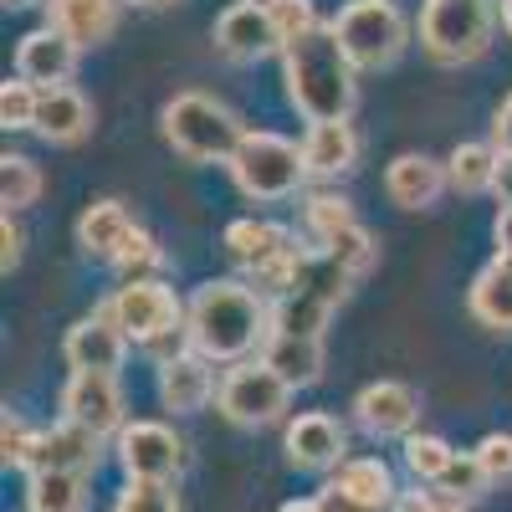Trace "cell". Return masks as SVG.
Segmentation results:
<instances>
[{
    "label": "cell",
    "mask_w": 512,
    "mask_h": 512,
    "mask_svg": "<svg viewBox=\"0 0 512 512\" xmlns=\"http://www.w3.org/2000/svg\"><path fill=\"white\" fill-rule=\"evenodd\" d=\"M185 328L200 359H246L256 344L272 338V308L262 303V292L246 282H205L195 287L190 308H185Z\"/></svg>",
    "instance_id": "cell-1"
},
{
    "label": "cell",
    "mask_w": 512,
    "mask_h": 512,
    "mask_svg": "<svg viewBox=\"0 0 512 512\" xmlns=\"http://www.w3.org/2000/svg\"><path fill=\"white\" fill-rule=\"evenodd\" d=\"M282 77H287V98L308 123H338L354 113L359 82H354V62L338 47L333 26H318L313 36L282 47Z\"/></svg>",
    "instance_id": "cell-2"
},
{
    "label": "cell",
    "mask_w": 512,
    "mask_h": 512,
    "mask_svg": "<svg viewBox=\"0 0 512 512\" xmlns=\"http://www.w3.org/2000/svg\"><path fill=\"white\" fill-rule=\"evenodd\" d=\"M164 139L190 164H231L246 128L241 118L210 93H175L164 103Z\"/></svg>",
    "instance_id": "cell-3"
},
{
    "label": "cell",
    "mask_w": 512,
    "mask_h": 512,
    "mask_svg": "<svg viewBox=\"0 0 512 512\" xmlns=\"http://www.w3.org/2000/svg\"><path fill=\"white\" fill-rule=\"evenodd\" d=\"M349 272L333 262L328 251H308L303 256V272H297L292 292H282L272 303V333H287V338H323L333 308L344 303L349 292Z\"/></svg>",
    "instance_id": "cell-4"
},
{
    "label": "cell",
    "mask_w": 512,
    "mask_h": 512,
    "mask_svg": "<svg viewBox=\"0 0 512 512\" xmlns=\"http://www.w3.org/2000/svg\"><path fill=\"white\" fill-rule=\"evenodd\" d=\"M328 26L338 36V47H344V57L354 62V72L395 67L400 52L410 47V26L395 0H349Z\"/></svg>",
    "instance_id": "cell-5"
},
{
    "label": "cell",
    "mask_w": 512,
    "mask_h": 512,
    "mask_svg": "<svg viewBox=\"0 0 512 512\" xmlns=\"http://www.w3.org/2000/svg\"><path fill=\"white\" fill-rule=\"evenodd\" d=\"M492 0H425L420 11V47L436 62H477L492 47V26H497Z\"/></svg>",
    "instance_id": "cell-6"
},
{
    "label": "cell",
    "mask_w": 512,
    "mask_h": 512,
    "mask_svg": "<svg viewBox=\"0 0 512 512\" xmlns=\"http://www.w3.org/2000/svg\"><path fill=\"white\" fill-rule=\"evenodd\" d=\"M231 180L241 185V195L251 200H287L303 190L308 180V159L292 139L267 134V128H246V139L231 159Z\"/></svg>",
    "instance_id": "cell-7"
},
{
    "label": "cell",
    "mask_w": 512,
    "mask_h": 512,
    "mask_svg": "<svg viewBox=\"0 0 512 512\" xmlns=\"http://www.w3.org/2000/svg\"><path fill=\"white\" fill-rule=\"evenodd\" d=\"M287 400H292V384L277 369H267L262 359H256V364H236L221 379V415L231 425H246V431L277 425L287 415Z\"/></svg>",
    "instance_id": "cell-8"
},
{
    "label": "cell",
    "mask_w": 512,
    "mask_h": 512,
    "mask_svg": "<svg viewBox=\"0 0 512 512\" xmlns=\"http://www.w3.org/2000/svg\"><path fill=\"white\" fill-rule=\"evenodd\" d=\"M108 303H113V323H118L128 338H139V344H154V338L185 328L180 297L169 292L159 277H154V282H123Z\"/></svg>",
    "instance_id": "cell-9"
},
{
    "label": "cell",
    "mask_w": 512,
    "mask_h": 512,
    "mask_svg": "<svg viewBox=\"0 0 512 512\" xmlns=\"http://www.w3.org/2000/svg\"><path fill=\"white\" fill-rule=\"evenodd\" d=\"M185 461L180 436L159 420H134L118 431V466L128 472V482H169Z\"/></svg>",
    "instance_id": "cell-10"
},
{
    "label": "cell",
    "mask_w": 512,
    "mask_h": 512,
    "mask_svg": "<svg viewBox=\"0 0 512 512\" xmlns=\"http://www.w3.org/2000/svg\"><path fill=\"white\" fill-rule=\"evenodd\" d=\"M354 420L374 441H395V436L405 441V436H415L420 395L410 390V384H400V379H374V384H364V390L354 395Z\"/></svg>",
    "instance_id": "cell-11"
},
{
    "label": "cell",
    "mask_w": 512,
    "mask_h": 512,
    "mask_svg": "<svg viewBox=\"0 0 512 512\" xmlns=\"http://www.w3.org/2000/svg\"><path fill=\"white\" fill-rule=\"evenodd\" d=\"M77 57L82 47L72 36H62L57 26H36L21 36L16 47V77H26L31 88H72V72H77Z\"/></svg>",
    "instance_id": "cell-12"
},
{
    "label": "cell",
    "mask_w": 512,
    "mask_h": 512,
    "mask_svg": "<svg viewBox=\"0 0 512 512\" xmlns=\"http://www.w3.org/2000/svg\"><path fill=\"white\" fill-rule=\"evenodd\" d=\"M62 420L88 425L93 436L123 431V390L118 374H72L62 390Z\"/></svg>",
    "instance_id": "cell-13"
},
{
    "label": "cell",
    "mask_w": 512,
    "mask_h": 512,
    "mask_svg": "<svg viewBox=\"0 0 512 512\" xmlns=\"http://www.w3.org/2000/svg\"><path fill=\"white\" fill-rule=\"evenodd\" d=\"M216 47L231 62H262V57L282 52V36H277L267 6H256V0H236V6L216 21Z\"/></svg>",
    "instance_id": "cell-14"
},
{
    "label": "cell",
    "mask_w": 512,
    "mask_h": 512,
    "mask_svg": "<svg viewBox=\"0 0 512 512\" xmlns=\"http://www.w3.org/2000/svg\"><path fill=\"white\" fill-rule=\"evenodd\" d=\"M62 354H67L72 374H118L123 359H128V333L113 318L93 313V318H82V323L67 328Z\"/></svg>",
    "instance_id": "cell-15"
},
{
    "label": "cell",
    "mask_w": 512,
    "mask_h": 512,
    "mask_svg": "<svg viewBox=\"0 0 512 512\" xmlns=\"http://www.w3.org/2000/svg\"><path fill=\"white\" fill-rule=\"evenodd\" d=\"M98 451H103V436H93L88 425L77 420H57L52 431H36V446H31V472H72V477H88L98 466Z\"/></svg>",
    "instance_id": "cell-16"
},
{
    "label": "cell",
    "mask_w": 512,
    "mask_h": 512,
    "mask_svg": "<svg viewBox=\"0 0 512 512\" xmlns=\"http://www.w3.org/2000/svg\"><path fill=\"white\" fill-rule=\"evenodd\" d=\"M344 425L328 410H303L297 420H287V461L303 466V472H328V466H344L349 456Z\"/></svg>",
    "instance_id": "cell-17"
},
{
    "label": "cell",
    "mask_w": 512,
    "mask_h": 512,
    "mask_svg": "<svg viewBox=\"0 0 512 512\" xmlns=\"http://www.w3.org/2000/svg\"><path fill=\"white\" fill-rule=\"evenodd\" d=\"M441 190H451V180H446V164L431 154H400L384 169V195L400 210H431Z\"/></svg>",
    "instance_id": "cell-18"
},
{
    "label": "cell",
    "mask_w": 512,
    "mask_h": 512,
    "mask_svg": "<svg viewBox=\"0 0 512 512\" xmlns=\"http://www.w3.org/2000/svg\"><path fill=\"white\" fill-rule=\"evenodd\" d=\"M210 395H216V374H210V359L180 354L175 364L159 369V400H164V410L195 415V410L210 405Z\"/></svg>",
    "instance_id": "cell-19"
},
{
    "label": "cell",
    "mask_w": 512,
    "mask_h": 512,
    "mask_svg": "<svg viewBox=\"0 0 512 512\" xmlns=\"http://www.w3.org/2000/svg\"><path fill=\"white\" fill-rule=\"evenodd\" d=\"M466 308H472L477 323H487L497 333H512V251H497L477 272L472 292H466Z\"/></svg>",
    "instance_id": "cell-20"
},
{
    "label": "cell",
    "mask_w": 512,
    "mask_h": 512,
    "mask_svg": "<svg viewBox=\"0 0 512 512\" xmlns=\"http://www.w3.org/2000/svg\"><path fill=\"white\" fill-rule=\"evenodd\" d=\"M88 128H93V103L77 88H47L41 93L36 134L47 144H77V139H88Z\"/></svg>",
    "instance_id": "cell-21"
},
{
    "label": "cell",
    "mask_w": 512,
    "mask_h": 512,
    "mask_svg": "<svg viewBox=\"0 0 512 512\" xmlns=\"http://www.w3.org/2000/svg\"><path fill=\"white\" fill-rule=\"evenodd\" d=\"M52 6V21L62 36H72L77 47H98L118 31V6L123 0H47Z\"/></svg>",
    "instance_id": "cell-22"
},
{
    "label": "cell",
    "mask_w": 512,
    "mask_h": 512,
    "mask_svg": "<svg viewBox=\"0 0 512 512\" xmlns=\"http://www.w3.org/2000/svg\"><path fill=\"white\" fill-rule=\"evenodd\" d=\"M134 216H128V205L123 200H98L82 210V221H77V246L88 251V256H103V262H113V256L123 251V241L134 236Z\"/></svg>",
    "instance_id": "cell-23"
},
{
    "label": "cell",
    "mask_w": 512,
    "mask_h": 512,
    "mask_svg": "<svg viewBox=\"0 0 512 512\" xmlns=\"http://www.w3.org/2000/svg\"><path fill=\"white\" fill-rule=\"evenodd\" d=\"M292 246V231L277 226V221H256V216H241L226 226V256L236 267L256 272V267H267L272 256H282Z\"/></svg>",
    "instance_id": "cell-24"
},
{
    "label": "cell",
    "mask_w": 512,
    "mask_h": 512,
    "mask_svg": "<svg viewBox=\"0 0 512 512\" xmlns=\"http://www.w3.org/2000/svg\"><path fill=\"white\" fill-rule=\"evenodd\" d=\"M262 364L277 369L292 390H308V384L323 379V338H287V333H272L262 344Z\"/></svg>",
    "instance_id": "cell-25"
},
{
    "label": "cell",
    "mask_w": 512,
    "mask_h": 512,
    "mask_svg": "<svg viewBox=\"0 0 512 512\" xmlns=\"http://www.w3.org/2000/svg\"><path fill=\"white\" fill-rule=\"evenodd\" d=\"M303 159H308V175H344L359 159V134L349 128V118L338 123H313L308 139H303Z\"/></svg>",
    "instance_id": "cell-26"
},
{
    "label": "cell",
    "mask_w": 512,
    "mask_h": 512,
    "mask_svg": "<svg viewBox=\"0 0 512 512\" xmlns=\"http://www.w3.org/2000/svg\"><path fill=\"white\" fill-rule=\"evenodd\" d=\"M333 487H344L354 502H364L369 512H384V507H395V477H390V466H384L379 456H349L344 466L333 472Z\"/></svg>",
    "instance_id": "cell-27"
},
{
    "label": "cell",
    "mask_w": 512,
    "mask_h": 512,
    "mask_svg": "<svg viewBox=\"0 0 512 512\" xmlns=\"http://www.w3.org/2000/svg\"><path fill=\"white\" fill-rule=\"evenodd\" d=\"M497 144H456L446 159V180L456 195H482L497 185Z\"/></svg>",
    "instance_id": "cell-28"
},
{
    "label": "cell",
    "mask_w": 512,
    "mask_h": 512,
    "mask_svg": "<svg viewBox=\"0 0 512 512\" xmlns=\"http://www.w3.org/2000/svg\"><path fill=\"white\" fill-rule=\"evenodd\" d=\"M88 482L72 472H31L26 477V512H82Z\"/></svg>",
    "instance_id": "cell-29"
},
{
    "label": "cell",
    "mask_w": 512,
    "mask_h": 512,
    "mask_svg": "<svg viewBox=\"0 0 512 512\" xmlns=\"http://www.w3.org/2000/svg\"><path fill=\"white\" fill-rule=\"evenodd\" d=\"M36 195H41V169L26 154H6V159H0V205H6V216L36 205Z\"/></svg>",
    "instance_id": "cell-30"
},
{
    "label": "cell",
    "mask_w": 512,
    "mask_h": 512,
    "mask_svg": "<svg viewBox=\"0 0 512 512\" xmlns=\"http://www.w3.org/2000/svg\"><path fill=\"white\" fill-rule=\"evenodd\" d=\"M436 492L446 497V502H461V507H472L482 492H487V472H482V461H477V451H456L451 456V466L441 472V482H436Z\"/></svg>",
    "instance_id": "cell-31"
},
{
    "label": "cell",
    "mask_w": 512,
    "mask_h": 512,
    "mask_svg": "<svg viewBox=\"0 0 512 512\" xmlns=\"http://www.w3.org/2000/svg\"><path fill=\"white\" fill-rule=\"evenodd\" d=\"M303 216H308V231L318 236V246H328L338 231H349V226H359L354 221V210H349V200L344 195H308V205H303Z\"/></svg>",
    "instance_id": "cell-32"
},
{
    "label": "cell",
    "mask_w": 512,
    "mask_h": 512,
    "mask_svg": "<svg viewBox=\"0 0 512 512\" xmlns=\"http://www.w3.org/2000/svg\"><path fill=\"white\" fill-rule=\"evenodd\" d=\"M451 446L441 441V436H425V431H415V436H405V466H410V472L420 477V482H441V472H446V466H451Z\"/></svg>",
    "instance_id": "cell-33"
},
{
    "label": "cell",
    "mask_w": 512,
    "mask_h": 512,
    "mask_svg": "<svg viewBox=\"0 0 512 512\" xmlns=\"http://www.w3.org/2000/svg\"><path fill=\"white\" fill-rule=\"evenodd\" d=\"M159 262H164V251L154 246V236H149V231H134V236L123 241V251L113 256V267H118V277H123V282H154Z\"/></svg>",
    "instance_id": "cell-34"
},
{
    "label": "cell",
    "mask_w": 512,
    "mask_h": 512,
    "mask_svg": "<svg viewBox=\"0 0 512 512\" xmlns=\"http://www.w3.org/2000/svg\"><path fill=\"white\" fill-rule=\"evenodd\" d=\"M272 26H277V36H282V47H292V41H303V36H313L323 21H318V6L313 0H272Z\"/></svg>",
    "instance_id": "cell-35"
},
{
    "label": "cell",
    "mask_w": 512,
    "mask_h": 512,
    "mask_svg": "<svg viewBox=\"0 0 512 512\" xmlns=\"http://www.w3.org/2000/svg\"><path fill=\"white\" fill-rule=\"evenodd\" d=\"M113 512H180V497L169 482H123Z\"/></svg>",
    "instance_id": "cell-36"
},
{
    "label": "cell",
    "mask_w": 512,
    "mask_h": 512,
    "mask_svg": "<svg viewBox=\"0 0 512 512\" xmlns=\"http://www.w3.org/2000/svg\"><path fill=\"white\" fill-rule=\"evenodd\" d=\"M328 256H333V262L338 267H344L349 277H359V272H369L374 267V236L364 231V226H349V231H338L328 246H323Z\"/></svg>",
    "instance_id": "cell-37"
},
{
    "label": "cell",
    "mask_w": 512,
    "mask_h": 512,
    "mask_svg": "<svg viewBox=\"0 0 512 512\" xmlns=\"http://www.w3.org/2000/svg\"><path fill=\"white\" fill-rule=\"evenodd\" d=\"M36 108H41V88H31L26 77L0 88V123L6 128H36Z\"/></svg>",
    "instance_id": "cell-38"
},
{
    "label": "cell",
    "mask_w": 512,
    "mask_h": 512,
    "mask_svg": "<svg viewBox=\"0 0 512 512\" xmlns=\"http://www.w3.org/2000/svg\"><path fill=\"white\" fill-rule=\"evenodd\" d=\"M477 461H482L487 482H512V436H507V431L482 436V441H477Z\"/></svg>",
    "instance_id": "cell-39"
},
{
    "label": "cell",
    "mask_w": 512,
    "mask_h": 512,
    "mask_svg": "<svg viewBox=\"0 0 512 512\" xmlns=\"http://www.w3.org/2000/svg\"><path fill=\"white\" fill-rule=\"evenodd\" d=\"M31 446H36V431L6 410V425H0V456H6V466H26L31 461Z\"/></svg>",
    "instance_id": "cell-40"
},
{
    "label": "cell",
    "mask_w": 512,
    "mask_h": 512,
    "mask_svg": "<svg viewBox=\"0 0 512 512\" xmlns=\"http://www.w3.org/2000/svg\"><path fill=\"white\" fill-rule=\"evenodd\" d=\"M21 241H26V236H21V226L6 216V221H0V246H6V251H0V272H6V277H11V272H16V262H21Z\"/></svg>",
    "instance_id": "cell-41"
},
{
    "label": "cell",
    "mask_w": 512,
    "mask_h": 512,
    "mask_svg": "<svg viewBox=\"0 0 512 512\" xmlns=\"http://www.w3.org/2000/svg\"><path fill=\"white\" fill-rule=\"evenodd\" d=\"M492 144H497V154H512V93L502 98V108L492 118Z\"/></svg>",
    "instance_id": "cell-42"
},
{
    "label": "cell",
    "mask_w": 512,
    "mask_h": 512,
    "mask_svg": "<svg viewBox=\"0 0 512 512\" xmlns=\"http://www.w3.org/2000/svg\"><path fill=\"white\" fill-rule=\"evenodd\" d=\"M318 507H323V512H369L364 502H354V497H349L344 487H333V482H328V487L318 492Z\"/></svg>",
    "instance_id": "cell-43"
},
{
    "label": "cell",
    "mask_w": 512,
    "mask_h": 512,
    "mask_svg": "<svg viewBox=\"0 0 512 512\" xmlns=\"http://www.w3.org/2000/svg\"><path fill=\"white\" fill-rule=\"evenodd\" d=\"M436 502H441V497H431V492H420V487H415V492H400L390 512H436Z\"/></svg>",
    "instance_id": "cell-44"
},
{
    "label": "cell",
    "mask_w": 512,
    "mask_h": 512,
    "mask_svg": "<svg viewBox=\"0 0 512 512\" xmlns=\"http://www.w3.org/2000/svg\"><path fill=\"white\" fill-rule=\"evenodd\" d=\"M497 200H502V210H512V154H502L497 159Z\"/></svg>",
    "instance_id": "cell-45"
},
{
    "label": "cell",
    "mask_w": 512,
    "mask_h": 512,
    "mask_svg": "<svg viewBox=\"0 0 512 512\" xmlns=\"http://www.w3.org/2000/svg\"><path fill=\"white\" fill-rule=\"evenodd\" d=\"M497 246L512 251V210H502V216H497Z\"/></svg>",
    "instance_id": "cell-46"
},
{
    "label": "cell",
    "mask_w": 512,
    "mask_h": 512,
    "mask_svg": "<svg viewBox=\"0 0 512 512\" xmlns=\"http://www.w3.org/2000/svg\"><path fill=\"white\" fill-rule=\"evenodd\" d=\"M497 16H502V31L512 36V0H497Z\"/></svg>",
    "instance_id": "cell-47"
},
{
    "label": "cell",
    "mask_w": 512,
    "mask_h": 512,
    "mask_svg": "<svg viewBox=\"0 0 512 512\" xmlns=\"http://www.w3.org/2000/svg\"><path fill=\"white\" fill-rule=\"evenodd\" d=\"M282 512H323V507H318V497H313V502H287Z\"/></svg>",
    "instance_id": "cell-48"
},
{
    "label": "cell",
    "mask_w": 512,
    "mask_h": 512,
    "mask_svg": "<svg viewBox=\"0 0 512 512\" xmlns=\"http://www.w3.org/2000/svg\"><path fill=\"white\" fill-rule=\"evenodd\" d=\"M436 512H472V507H461V502H446V497H441V502H436Z\"/></svg>",
    "instance_id": "cell-49"
},
{
    "label": "cell",
    "mask_w": 512,
    "mask_h": 512,
    "mask_svg": "<svg viewBox=\"0 0 512 512\" xmlns=\"http://www.w3.org/2000/svg\"><path fill=\"white\" fill-rule=\"evenodd\" d=\"M128 6H175V0H128Z\"/></svg>",
    "instance_id": "cell-50"
},
{
    "label": "cell",
    "mask_w": 512,
    "mask_h": 512,
    "mask_svg": "<svg viewBox=\"0 0 512 512\" xmlns=\"http://www.w3.org/2000/svg\"><path fill=\"white\" fill-rule=\"evenodd\" d=\"M6 6H11V11H21V6H36V0H6Z\"/></svg>",
    "instance_id": "cell-51"
}]
</instances>
